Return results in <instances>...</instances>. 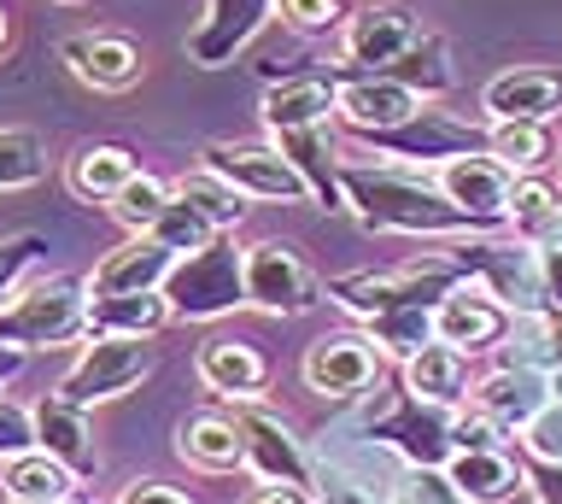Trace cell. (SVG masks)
<instances>
[{"mask_svg":"<svg viewBox=\"0 0 562 504\" xmlns=\"http://www.w3.org/2000/svg\"><path fill=\"white\" fill-rule=\"evenodd\" d=\"M411 42H416V19L404 7H386V0L346 12V24H340L346 65H369V71H386V65H393Z\"/></svg>","mask_w":562,"mask_h":504,"instance_id":"obj_20","label":"cell"},{"mask_svg":"<svg viewBox=\"0 0 562 504\" xmlns=\"http://www.w3.org/2000/svg\"><path fill=\"white\" fill-rule=\"evenodd\" d=\"M88 276H47L0 305V346L12 352H53V346L88 340Z\"/></svg>","mask_w":562,"mask_h":504,"instance_id":"obj_3","label":"cell"},{"mask_svg":"<svg viewBox=\"0 0 562 504\" xmlns=\"http://www.w3.org/2000/svg\"><path fill=\"white\" fill-rule=\"evenodd\" d=\"M176 270V253L153 235H130L88 270V293H153Z\"/></svg>","mask_w":562,"mask_h":504,"instance_id":"obj_25","label":"cell"},{"mask_svg":"<svg viewBox=\"0 0 562 504\" xmlns=\"http://www.w3.org/2000/svg\"><path fill=\"white\" fill-rule=\"evenodd\" d=\"M446 481L463 504H509L527 493V458H516L509 446L492 451H451L446 458Z\"/></svg>","mask_w":562,"mask_h":504,"instance_id":"obj_23","label":"cell"},{"mask_svg":"<svg viewBox=\"0 0 562 504\" xmlns=\"http://www.w3.org/2000/svg\"><path fill=\"white\" fill-rule=\"evenodd\" d=\"M165 205H170V182H158V177H147V170H135V177L117 188V200L105 205V212H112L130 235H147L153 223L165 217Z\"/></svg>","mask_w":562,"mask_h":504,"instance_id":"obj_37","label":"cell"},{"mask_svg":"<svg viewBox=\"0 0 562 504\" xmlns=\"http://www.w3.org/2000/svg\"><path fill=\"white\" fill-rule=\"evenodd\" d=\"M509 434L492 423L486 411H474V405H463V411H451V451H492V446H504Z\"/></svg>","mask_w":562,"mask_h":504,"instance_id":"obj_42","label":"cell"},{"mask_svg":"<svg viewBox=\"0 0 562 504\" xmlns=\"http://www.w3.org/2000/svg\"><path fill=\"white\" fill-rule=\"evenodd\" d=\"M393 504H463V499L451 493L446 469H404L393 486Z\"/></svg>","mask_w":562,"mask_h":504,"instance_id":"obj_43","label":"cell"},{"mask_svg":"<svg viewBox=\"0 0 562 504\" xmlns=\"http://www.w3.org/2000/svg\"><path fill=\"white\" fill-rule=\"evenodd\" d=\"M334 94L340 82L328 77H288V82H270L263 89V130L270 135H288V130H328L334 117Z\"/></svg>","mask_w":562,"mask_h":504,"instance_id":"obj_28","label":"cell"},{"mask_svg":"<svg viewBox=\"0 0 562 504\" xmlns=\"http://www.w3.org/2000/svg\"><path fill=\"white\" fill-rule=\"evenodd\" d=\"M246 305L263 317H305L311 305H323V282L299 258V247L263 235L246 247Z\"/></svg>","mask_w":562,"mask_h":504,"instance_id":"obj_6","label":"cell"},{"mask_svg":"<svg viewBox=\"0 0 562 504\" xmlns=\"http://www.w3.org/2000/svg\"><path fill=\"white\" fill-rule=\"evenodd\" d=\"M240 504H316V499H311V493H293V486H270V481H258Z\"/></svg>","mask_w":562,"mask_h":504,"instance_id":"obj_50","label":"cell"},{"mask_svg":"<svg viewBox=\"0 0 562 504\" xmlns=\"http://www.w3.org/2000/svg\"><path fill=\"white\" fill-rule=\"evenodd\" d=\"M486 153L504 159L516 177H544L557 159V124H521V117L486 124Z\"/></svg>","mask_w":562,"mask_h":504,"instance_id":"obj_31","label":"cell"},{"mask_svg":"<svg viewBox=\"0 0 562 504\" xmlns=\"http://www.w3.org/2000/svg\"><path fill=\"white\" fill-rule=\"evenodd\" d=\"M147 235H153V240H165V247H170L176 258H188V253H200V247H211V240H217V229H211V223H205L200 212H193L188 200H176V194H170L165 217H158Z\"/></svg>","mask_w":562,"mask_h":504,"instance_id":"obj_39","label":"cell"},{"mask_svg":"<svg viewBox=\"0 0 562 504\" xmlns=\"http://www.w3.org/2000/svg\"><path fill=\"white\" fill-rule=\"evenodd\" d=\"M240 423L246 440V469L270 486H293V493H311L316 486V463L305 458V440L293 434V423L281 411H270L263 399H246V405H228Z\"/></svg>","mask_w":562,"mask_h":504,"instance_id":"obj_9","label":"cell"},{"mask_svg":"<svg viewBox=\"0 0 562 504\" xmlns=\"http://www.w3.org/2000/svg\"><path fill=\"white\" fill-rule=\"evenodd\" d=\"M539 276H544V305L562 317V240H544L539 247Z\"/></svg>","mask_w":562,"mask_h":504,"instance_id":"obj_48","label":"cell"},{"mask_svg":"<svg viewBox=\"0 0 562 504\" xmlns=\"http://www.w3.org/2000/svg\"><path fill=\"white\" fill-rule=\"evenodd\" d=\"M7 54H12V12L0 7V59H7Z\"/></svg>","mask_w":562,"mask_h":504,"instance_id":"obj_52","label":"cell"},{"mask_svg":"<svg viewBox=\"0 0 562 504\" xmlns=\"http://www.w3.org/2000/svg\"><path fill=\"white\" fill-rule=\"evenodd\" d=\"M165 300L176 323L235 317L246 305V247H235V235H217L211 247L176 258V270L165 276Z\"/></svg>","mask_w":562,"mask_h":504,"instance_id":"obj_4","label":"cell"},{"mask_svg":"<svg viewBox=\"0 0 562 504\" xmlns=\"http://www.w3.org/2000/svg\"><path fill=\"white\" fill-rule=\"evenodd\" d=\"M562 223V188L551 177H516V194H509V229L527 247H544Z\"/></svg>","mask_w":562,"mask_h":504,"instance_id":"obj_34","label":"cell"},{"mask_svg":"<svg viewBox=\"0 0 562 504\" xmlns=\"http://www.w3.org/2000/svg\"><path fill=\"white\" fill-rule=\"evenodd\" d=\"M311 499H316V504H363V493H358V486H351L334 463H316V486H311Z\"/></svg>","mask_w":562,"mask_h":504,"instance_id":"obj_46","label":"cell"},{"mask_svg":"<svg viewBox=\"0 0 562 504\" xmlns=\"http://www.w3.org/2000/svg\"><path fill=\"white\" fill-rule=\"evenodd\" d=\"M170 194H176V200H188L193 212H200L217 235H235L240 223H246V194H240V188H228L223 177H211L205 165H200V170H188V177H176V182H170Z\"/></svg>","mask_w":562,"mask_h":504,"instance_id":"obj_35","label":"cell"},{"mask_svg":"<svg viewBox=\"0 0 562 504\" xmlns=\"http://www.w3.org/2000/svg\"><path fill=\"white\" fill-rule=\"evenodd\" d=\"M434 182L446 188V200L457 205L463 217H474V229L492 235V229H509V194H516V170L492 153H463V159L439 165Z\"/></svg>","mask_w":562,"mask_h":504,"instance_id":"obj_11","label":"cell"},{"mask_svg":"<svg viewBox=\"0 0 562 504\" xmlns=\"http://www.w3.org/2000/svg\"><path fill=\"white\" fill-rule=\"evenodd\" d=\"M386 352L369 340V328H334V335H316L299 358V376H305L311 393L323 399H363L369 388H381Z\"/></svg>","mask_w":562,"mask_h":504,"instance_id":"obj_10","label":"cell"},{"mask_svg":"<svg viewBox=\"0 0 562 504\" xmlns=\"http://www.w3.org/2000/svg\"><path fill=\"white\" fill-rule=\"evenodd\" d=\"M7 499L12 504H70L77 499V475L65 463H53L47 451H24V458L7 463Z\"/></svg>","mask_w":562,"mask_h":504,"instance_id":"obj_33","label":"cell"},{"mask_svg":"<svg viewBox=\"0 0 562 504\" xmlns=\"http://www.w3.org/2000/svg\"><path fill=\"white\" fill-rule=\"evenodd\" d=\"M117 504H193L182 486H170V481H130L117 493Z\"/></svg>","mask_w":562,"mask_h":504,"instance_id":"obj_47","label":"cell"},{"mask_svg":"<svg viewBox=\"0 0 562 504\" xmlns=\"http://www.w3.org/2000/svg\"><path fill=\"white\" fill-rule=\"evenodd\" d=\"M18 363H24V352H12V346H0V388L18 376Z\"/></svg>","mask_w":562,"mask_h":504,"instance_id":"obj_51","label":"cell"},{"mask_svg":"<svg viewBox=\"0 0 562 504\" xmlns=\"http://www.w3.org/2000/svg\"><path fill=\"white\" fill-rule=\"evenodd\" d=\"M200 165L211 177H223L228 188H240L246 200H281V205H316L305 177L293 170V159L276 142H211L200 153Z\"/></svg>","mask_w":562,"mask_h":504,"instance_id":"obj_8","label":"cell"},{"mask_svg":"<svg viewBox=\"0 0 562 504\" xmlns=\"http://www.w3.org/2000/svg\"><path fill=\"white\" fill-rule=\"evenodd\" d=\"M481 112H486V124H504V117L557 124L562 117V77L544 71V65H516V71L492 77L481 89Z\"/></svg>","mask_w":562,"mask_h":504,"instance_id":"obj_16","label":"cell"},{"mask_svg":"<svg viewBox=\"0 0 562 504\" xmlns=\"http://www.w3.org/2000/svg\"><path fill=\"white\" fill-rule=\"evenodd\" d=\"M270 142L293 159V170L305 177L311 200L323 212H346V188H340V153H334L328 130H288V135H270Z\"/></svg>","mask_w":562,"mask_h":504,"instance_id":"obj_29","label":"cell"},{"mask_svg":"<svg viewBox=\"0 0 562 504\" xmlns=\"http://www.w3.org/2000/svg\"><path fill=\"white\" fill-rule=\"evenodd\" d=\"M422 107H428V100L411 94L404 82H393L386 71L351 77V82H340V94H334V117H340L351 135H363V142H375V135L411 124Z\"/></svg>","mask_w":562,"mask_h":504,"instance_id":"obj_13","label":"cell"},{"mask_svg":"<svg viewBox=\"0 0 562 504\" xmlns=\"http://www.w3.org/2000/svg\"><path fill=\"white\" fill-rule=\"evenodd\" d=\"M451 265L481 282L492 300H498L509 317H533V311H551L544 305V276H539V247L527 240H492V235H469L451 247Z\"/></svg>","mask_w":562,"mask_h":504,"instance_id":"obj_5","label":"cell"},{"mask_svg":"<svg viewBox=\"0 0 562 504\" xmlns=\"http://www.w3.org/2000/svg\"><path fill=\"white\" fill-rule=\"evenodd\" d=\"M509 328H516V317H509L481 282H469V276L434 305V340H446V346H457V352H469V358L504 346Z\"/></svg>","mask_w":562,"mask_h":504,"instance_id":"obj_12","label":"cell"},{"mask_svg":"<svg viewBox=\"0 0 562 504\" xmlns=\"http://www.w3.org/2000/svg\"><path fill=\"white\" fill-rule=\"evenodd\" d=\"M35 258H42V235H7V240H0V305L12 300L18 276H24Z\"/></svg>","mask_w":562,"mask_h":504,"instance_id":"obj_45","label":"cell"},{"mask_svg":"<svg viewBox=\"0 0 562 504\" xmlns=\"http://www.w3.org/2000/svg\"><path fill=\"white\" fill-rule=\"evenodd\" d=\"M551 399H557V405H562V370H551Z\"/></svg>","mask_w":562,"mask_h":504,"instance_id":"obj_53","label":"cell"},{"mask_svg":"<svg viewBox=\"0 0 562 504\" xmlns=\"http://www.w3.org/2000/svg\"><path fill=\"white\" fill-rule=\"evenodd\" d=\"M153 370H158L153 340H88L82 358L70 363L65 381H59V399L94 411V405H112V399L135 393Z\"/></svg>","mask_w":562,"mask_h":504,"instance_id":"obj_7","label":"cell"},{"mask_svg":"<svg viewBox=\"0 0 562 504\" xmlns=\"http://www.w3.org/2000/svg\"><path fill=\"white\" fill-rule=\"evenodd\" d=\"M386 77L404 82V89L422 94V100L451 94L457 71H451V47H446V36H434V30H416V42L404 47V54H398L393 65H386Z\"/></svg>","mask_w":562,"mask_h":504,"instance_id":"obj_32","label":"cell"},{"mask_svg":"<svg viewBox=\"0 0 562 504\" xmlns=\"http://www.w3.org/2000/svg\"><path fill=\"white\" fill-rule=\"evenodd\" d=\"M276 7H281V24L299 30V36H323V30H340L346 24L340 0H276Z\"/></svg>","mask_w":562,"mask_h":504,"instance_id":"obj_40","label":"cell"},{"mask_svg":"<svg viewBox=\"0 0 562 504\" xmlns=\"http://www.w3.org/2000/svg\"><path fill=\"white\" fill-rule=\"evenodd\" d=\"M521 458H539V463H562V405L551 399V405H544L533 423H527L521 434Z\"/></svg>","mask_w":562,"mask_h":504,"instance_id":"obj_41","label":"cell"},{"mask_svg":"<svg viewBox=\"0 0 562 504\" xmlns=\"http://www.w3.org/2000/svg\"><path fill=\"white\" fill-rule=\"evenodd\" d=\"M340 188H346V212L375 235H416V240H469L481 235L474 217H463L446 200V188L422 170L404 165H358L340 159Z\"/></svg>","mask_w":562,"mask_h":504,"instance_id":"obj_1","label":"cell"},{"mask_svg":"<svg viewBox=\"0 0 562 504\" xmlns=\"http://www.w3.org/2000/svg\"><path fill=\"white\" fill-rule=\"evenodd\" d=\"M65 65H70V77L88 82V89H100V94H123V89H135L140 71H147V54L130 42V36H70L65 42Z\"/></svg>","mask_w":562,"mask_h":504,"instance_id":"obj_24","label":"cell"},{"mask_svg":"<svg viewBox=\"0 0 562 504\" xmlns=\"http://www.w3.org/2000/svg\"><path fill=\"white\" fill-rule=\"evenodd\" d=\"M176 311L165 288L153 293H94L88 300V340H153L158 328H170Z\"/></svg>","mask_w":562,"mask_h":504,"instance_id":"obj_26","label":"cell"},{"mask_svg":"<svg viewBox=\"0 0 562 504\" xmlns=\"http://www.w3.org/2000/svg\"><path fill=\"white\" fill-rule=\"evenodd\" d=\"M30 411H35V451H47L53 463H65L77 481L94 475L100 451H94V423H88V411L70 405V399H59V393L35 399Z\"/></svg>","mask_w":562,"mask_h":504,"instance_id":"obj_21","label":"cell"},{"mask_svg":"<svg viewBox=\"0 0 562 504\" xmlns=\"http://www.w3.org/2000/svg\"><path fill=\"white\" fill-rule=\"evenodd\" d=\"M469 405L486 411L504 434H521L544 405H551V376H544V370H527V363H498V370L474 376Z\"/></svg>","mask_w":562,"mask_h":504,"instance_id":"obj_14","label":"cell"},{"mask_svg":"<svg viewBox=\"0 0 562 504\" xmlns=\"http://www.w3.org/2000/svg\"><path fill=\"white\" fill-rule=\"evenodd\" d=\"M375 440H386L393 451H404V458H411V469H446V458H451V411L416 405V399L404 393L398 405L375 423Z\"/></svg>","mask_w":562,"mask_h":504,"instance_id":"obj_22","label":"cell"},{"mask_svg":"<svg viewBox=\"0 0 562 504\" xmlns=\"http://www.w3.org/2000/svg\"><path fill=\"white\" fill-rule=\"evenodd\" d=\"M270 12H276V0H211L205 19L193 24V36H188V59L205 65V71H217V65H228L258 36Z\"/></svg>","mask_w":562,"mask_h":504,"instance_id":"obj_17","label":"cell"},{"mask_svg":"<svg viewBox=\"0 0 562 504\" xmlns=\"http://www.w3.org/2000/svg\"><path fill=\"white\" fill-rule=\"evenodd\" d=\"M369 340L381 346L386 358H411V352H422V346L434 340V311H393V317H375L369 323Z\"/></svg>","mask_w":562,"mask_h":504,"instance_id":"obj_38","label":"cell"},{"mask_svg":"<svg viewBox=\"0 0 562 504\" xmlns=\"http://www.w3.org/2000/svg\"><path fill=\"white\" fill-rule=\"evenodd\" d=\"M135 153L130 147H117V142H88L77 147V159L65 165V182H70V194L88 200V205H112L117 200V188L135 177Z\"/></svg>","mask_w":562,"mask_h":504,"instance_id":"obj_30","label":"cell"},{"mask_svg":"<svg viewBox=\"0 0 562 504\" xmlns=\"http://www.w3.org/2000/svg\"><path fill=\"white\" fill-rule=\"evenodd\" d=\"M47 177V142L35 130H0V194L35 188Z\"/></svg>","mask_w":562,"mask_h":504,"instance_id":"obj_36","label":"cell"},{"mask_svg":"<svg viewBox=\"0 0 562 504\" xmlns=\"http://www.w3.org/2000/svg\"><path fill=\"white\" fill-rule=\"evenodd\" d=\"M193 376H200L217 399H228V405L263 399V388H270V363H263V352L252 340H235V335H211L200 352H193Z\"/></svg>","mask_w":562,"mask_h":504,"instance_id":"obj_18","label":"cell"},{"mask_svg":"<svg viewBox=\"0 0 562 504\" xmlns=\"http://www.w3.org/2000/svg\"><path fill=\"white\" fill-rule=\"evenodd\" d=\"M375 147H381V153H393V159L451 165V159H463V153H486V130H474V124H457V117H446V112H428V107H422V112L411 117V124H398V130L375 135Z\"/></svg>","mask_w":562,"mask_h":504,"instance_id":"obj_15","label":"cell"},{"mask_svg":"<svg viewBox=\"0 0 562 504\" xmlns=\"http://www.w3.org/2000/svg\"><path fill=\"white\" fill-rule=\"evenodd\" d=\"M457 282H463V270L451 265V253H434V258H416V265H404V270L334 276L323 293L340 311H351L358 323H375V317H393V311H434Z\"/></svg>","mask_w":562,"mask_h":504,"instance_id":"obj_2","label":"cell"},{"mask_svg":"<svg viewBox=\"0 0 562 504\" xmlns=\"http://www.w3.org/2000/svg\"><path fill=\"white\" fill-rule=\"evenodd\" d=\"M527 493H533L539 504H562V463L527 458Z\"/></svg>","mask_w":562,"mask_h":504,"instance_id":"obj_49","label":"cell"},{"mask_svg":"<svg viewBox=\"0 0 562 504\" xmlns=\"http://www.w3.org/2000/svg\"><path fill=\"white\" fill-rule=\"evenodd\" d=\"M176 451H182V463L205 469V475H235V469H246V440H240L235 411H193V416H182Z\"/></svg>","mask_w":562,"mask_h":504,"instance_id":"obj_27","label":"cell"},{"mask_svg":"<svg viewBox=\"0 0 562 504\" xmlns=\"http://www.w3.org/2000/svg\"><path fill=\"white\" fill-rule=\"evenodd\" d=\"M35 451V411L18 405V399H0V463Z\"/></svg>","mask_w":562,"mask_h":504,"instance_id":"obj_44","label":"cell"},{"mask_svg":"<svg viewBox=\"0 0 562 504\" xmlns=\"http://www.w3.org/2000/svg\"><path fill=\"white\" fill-rule=\"evenodd\" d=\"M404 393L416 405H434V411H463L474 393V358L446 346V340H428L422 352L404 358Z\"/></svg>","mask_w":562,"mask_h":504,"instance_id":"obj_19","label":"cell"}]
</instances>
